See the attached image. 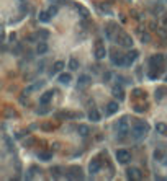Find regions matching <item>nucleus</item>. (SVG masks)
<instances>
[{"mask_svg": "<svg viewBox=\"0 0 167 181\" xmlns=\"http://www.w3.org/2000/svg\"><path fill=\"white\" fill-rule=\"evenodd\" d=\"M149 132V124H147L146 121H141V119H136L133 122L131 126V136L134 139H142V137H146V134Z\"/></svg>", "mask_w": 167, "mask_h": 181, "instance_id": "f257e3e1", "label": "nucleus"}, {"mask_svg": "<svg viewBox=\"0 0 167 181\" xmlns=\"http://www.w3.org/2000/svg\"><path fill=\"white\" fill-rule=\"evenodd\" d=\"M66 176L71 178V180H82V178H84V173H82L80 166H69L66 170Z\"/></svg>", "mask_w": 167, "mask_h": 181, "instance_id": "f03ea898", "label": "nucleus"}, {"mask_svg": "<svg viewBox=\"0 0 167 181\" xmlns=\"http://www.w3.org/2000/svg\"><path fill=\"white\" fill-rule=\"evenodd\" d=\"M115 157H117V161H118V163H121V165H125V163H128V161L131 160L130 152L125 150V149H120V150H117Z\"/></svg>", "mask_w": 167, "mask_h": 181, "instance_id": "7ed1b4c3", "label": "nucleus"}, {"mask_svg": "<svg viewBox=\"0 0 167 181\" xmlns=\"http://www.w3.org/2000/svg\"><path fill=\"white\" fill-rule=\"evenodd\" d=\"M117 129H118V134H120L121 137L126 136L128 132H130V127H128V118H121V119L118 121Z\"/></svg>", "mask_w": 167, "mask_h": 181, "instance_id": "20e7f679", "label": "nucleus"}, {"mask_svg": "<svg viewBox=\"0 0 167 181\" xmlns=\"http://www.w3.org/2000/svg\"><path fill=\"white\" fill-rule=\"evenodd\" d=\"M118 43H120V46H123V47H131L133 46L131 36H128L126 33H120V34H118Z\"/></svg>", "mask_w": 167, "mask_h": 181, "instance_id": "39448f33", "label": "nucleus"}, {"mask_svg": "<svg viewBox=\"0 0 167 181\" xmlns=\"http://www.w3.org/2000/svg\"><path fill=\"white\" fill-rule=\"evenodd\" d=\"M162 62H164V55L162 54H154L149 57V66L151 69H157L159 66H162Z\"/></svg>", "mask_w": 167, "mask_h": 181, "instance_id": "423d86ee", "label": "nucleus"}, {"mask_svg": "<svg viewBox=\"0 0 167 181\" xmlns=\"http://www.w3.org/2000/svg\"><path fill=\"white\" fill-rule=\"evenodd\" d=\"M118 109H120L118 101H110V103H106V106H105V114L111 116V114H115V113H118Z\"/></svg>", "mask_w": 167, "mask_h": 181, "instance_id": "0eeeda50", "label": "nucleus"}, {"mask_svg": "<svg viewBox=\"0 0 167 181\" xmlns=\"http://www.w3.org/2000/svg\"><path fill=\"white\" fill-rule=\"evenodd\" d=\"M102 168V161L100 158H92V161L89 163V171H90L92 175H95V173H98Z\"/></svg>", "mask_w": 167, "mask_h": 181, "instance_id": "6e6552de", "label": "nucleus"}, {"mask_svg": "<svg viewBox=\"0 0 167 181\" xmlns=\"http://www.w3.org/2000/svg\"><path fill=\"white\" fill-rule=\"evenodd\" d=\"M154 158H156V161H159V163H162V165H167V153L164 150H154Z\"/></svg>", "mask_w": 167, "mask_h": 181, "instance_id": "1a4fd4ad", "label": "nucleus"}, {"mask_svg": "<svg viewBox=\"0 0 167 181\" xmlns=\"http://www.w3.org/2000/svg\"><path fill=\"white\" fill-rule=\"evenodd\" d=\"M138 55H139V52H138V51H131V52L125 54V66H131L133 62L138 59Z\"/></svg>", "mask_w": 167, "mask_h": 181, "instance_id": "9d476101", "label": "nucleus"}, {"mask_svg": "<svg viewBox=\"0 0 167 181\" xmlns=\"http://www.w3.org/2000/svg\"><path fill=\"white\" fill-rule=\"evenodd\" d=\"M126 173H128V178H130V180H141L142 178L141 170H139V168H130Z\"/></svg>", "mask_w": 167, "mask_h": 181, "instance_id": "9b49d317", "label": "nucleus"}, {"mask_svg": "<svg viewBox=\"0 0 167 181\" xmlns=\"http://www.w3.org/2000/svg\"><path fill=\"white\" fill-rule=\"evenodd\" d=\"M111 62L115 64V66H125V55L123 54H118L117 51L113 52V55H111Z\"/></svg>", "mask_w": 167, "mask_h": 181, "instance_id": "f8f14e48", "label": "nucleus"}, {"mask_svg": "<svg viewBox=\"0 0 167 181\" xmlns=\"http://www.w3.org/2000/svg\"><path fill=\"white\" fill-rule=\"evenodd\" d=\"M90 82H92V78L89 75H80L79 80H77V86H79V88H85V86L90 85Z\"/></svg>", "mask_w": 167, "mask_h": 181, "instance_id": "ddd939ff", "label": "nucleus"}, {"mask_svg": "<svg viewBox=\"0 0 167 181\" xmlns=\"http://www.w3.org/2000/svg\"><path fill=\"white\" fill-rule=\"evenodd\" d=\"M111 91H113V96H115V98H118L120 101L125 100V91H123V86L121 85H115Z\"/></svg>", "mask_w": 167, "mask_h": 181, "instance_id": "4468645a", "label": "nucleus"}, {"mask_svg": "<svg viewBox=\"0 0 167 181\" xmlns=\"http://www.w3.org/2000/svg\"><path fill=\"white\" fill-rule=\"evenodd\" d=\"M166 96H167V86H159V88L156 90V100L162 101Z\"/></svg>", "mask_w": 167, "mask_h": 181, "instance_id": "2eb2a0df", "label": "nucleus"}, {"mask_svg": "<svg viewBox=\"0 0 167 181\" xmlns=\"http://www.w3.org/2000/svg\"><path fill=\"white\" fill-rule=\"evenodd\" d=\"M51 100H52V91H44L40 96V105H48Z\"/></svg>", "mask_w": 167, "mask_h": 181, "instance_id": "dca6fc26", "label": "nucleus"}, {"mask_svg": "<svg viewBox=\"0 0 167 181\" xmlns=\"http://www.w3.org/2000/svg\"><path fill=\"white\" fill-rule=\"evenodd\" d=\"M57 80H59V83H62V85H69L72 80V75L71 74H61V75L57 77Z\"/></svg>", "mask_w": 167, "mask_h": 181, "instance_id": "f3484780", "label": "nucleus"}, {"mask_svg": "<svg viewBox=\"0 0 167 181\" xmlns=\"http://www.w3.org/2000/svg\"><path fill=\"white\" fill-rule=\"evenodd\" d=\"M93 54H95V57H97L98 60H100V59H103V57L106 55V49H105V46H97V49H95V52H93Z\"/></svg>", "mask_w": 167, "mask_h": 181, "instance_id": "a211bd4d", "label": "nucleus"}, {"mask_svg": "<svg viewBox=\"0 0 167 181\" xmlns=\"http://www.w3.org/2000/svg\"><path fill=\"white\" fill-rule=\"evenodd\" d=\"M64 66H66V64H64L62 60H57V62H56L54 66H52V70H51V77H52V75H56L57 72H61L62 69H64Z\"/></svg>", "mask_w": 167, "mask_h": 181, "instance_id": "6ab92c4d", "label": "nucleus"}, {"mask_svg": "<svg viewBox=\"0 0 167 181\" xmlns=\"http://www.w3.org/2000/svg\"><path fill=\"white\" fill-rule=\"evenodd\" d=\"M89 119L93 121V122L100 121V113H98V109H97V108H92V109L89 111Z\"/></svg>", "mask_w": 167, "mask_h": 181, "instance_id": "aec40b11", "label": "nucleus"}, {"mask_svg": "<svg viewBox=\"0 0 167 181\" xmlns=\"http://www.w3.org/2000/svg\"><path fill=\"white\" fill-rule=\"evenodd\" d=\"M36 52H38L40 55H43V54L48 52V44H46L44 41H40V43H38V46H36Z\"/></svg>", "mask_w": 167, "mask_h": 181, "instance_id": "412c9836", "label": "nucleus"}, {"mask_svg": "<svg viewBox=\"0 0 167 181\" xmlns=\"http://www.w3.org/2000/svg\"><path fill=\"white\" fill-rule=\"evenodd\" d=\"M77 132H79L80 137H87L90 134V129H89V126H85V124H80V126L77 127Z\"/></svg>", "mask_w": 167, "mask_h": 181, "instance_id": "4be33fe9", "label": "nucleus"}, {"mask_svg": "<svg viewBox=\"0 0 167 181\" xmlns=\"http://www.w3.org/2000/svg\"><path fill=\"white\" fill-rule=\"evenodd\" d=\"M38 158H40L41 161H49L51 158H52V153H51V152H40V153H38Z\"/></svg>", "mask_w": 167, "mask_h": 181, "instance_id": "5701e85b", "label": "nucleus"}, {"mask_svg": "<svg viewBox=\"0 0 167 181\" xmlns=\"http://www.w3.org/2000/svg\"><path fill=\"white\" fill-rule=\"evenodd\" d=\"M156 131H157V134L166 136V134H167V126L164 124V122H157V124H156Z\"/></svg>", "mask_w": 167, "mask_h": 181, "instance_id": "b1692460", "label": "nucleus"}, {"mask_svg": "<svg viewBox=\"0 0 167 181\" xmlns=\"http://www.w3.org/2000/svg\"><path fill=\"white\" fill-rule=\"evenodd\" d=\"M79 67H80V64H79V60L72 57V59L69 60V69H71V70H79Z\"/></svg>", "mask_w": 167, "mask_h": 181, "instance_id": "393cba45", "label": "nucleus"}, {"mask_svg": "<svg viewBox=\"0 0 167 181\" xmlns=\"http://www.w3.org/2000/svg\"><path fill=\"white\" fill-rule=\"evenodd\" d=\"M38 18H40V21H43V23H48V21L51 20V15H49V11H41Z\"/></svg>", "mask_w": 167, "mask_h": 181, "instance_id": "a878e982", "label": "nucleus"}, {"mask_svg": "<svg viewBox=\"0 0 167 181\" xmlns=\"http://www.w3.org/2000/svg\"><path fill=\"white\" fill-rule=\"evenodd\" d=\"M76 10L77 11H80V15H82V18H87V16H89V10H85V8H84V7L82 5H79V3H76Z\"/></svg>", "mask_w": 167, "mask_h": 181, "instance_id": "bb28decb", "label": "nucleus"}, {"mask_svg": "<svg viewBox=\"0 0 167 181\" xmlns=\"http://www.w3.org/2000/svg\"><path fill=\"white\" fill-rule=\"evenodd\" d=\"M133 96H134V98H146V93L142 90H139V88H134V90H133Z\"/></svg>", "mask_w": 167, "mask_h": 181, "instance_id": "cd10ccee", "label": "nucleus"}, {"mask_svg": "<svg viewBox=\"0 0 167 181\" xmlns=\"http://www.w3.org/2000/svg\"><path fill=\"white\" fill-rule=\"evenodd\" d=\"M36 34H38V38H43V39H46V38L49 36V31H46V30H40L38 33H36Z\"/></svg>", "mask_w": 167, "mask_h": 181, "instance_id": "c85d7f7f", "label": "nucleus"}, {"mask_svg": "<svg viewBox=\"0 0 167 181\" xmlns=\"http://www.w3.org/2000/svg\"><path fill=\"white\" fill-rule=\"evenodd\" d=\"M36 113H38V114H46V113H49V109H48V106L46 105H41V108L40 109H36Z\"/></svg>", "mask_w": 167, "mask_h": 181, "instance_id": "c756f323", "label": "nucleus"}, {"mask_svg": "<svg viewBox=\"0 0 167 181\" xmlns=\"http://www.w3.org/2000/svg\"><path fill=\"white\" fill-rule=\"evenodd\" d=\"M146 109H147L146 105H144V106H142V105H136V106H134V111H136V113H144Z\"/></svg>", "mask_w": 167, "mask_h": 181, "instance_id": "7c9ffc66", "label": "nucleus"}, {"mask_svg": "<svg viewBox=\"0 0 167 181\" xmlns=\"http://www.w3.org/2000/svg\"><path fill=\"white\" fill-rule=\"evenodd\" d=\"M61 171H62V168H59V166H54V168H51V173H54L56 178H57V176H61Z\"/></svg>", "mask_w": 167, "mask_h": 181, "instance_id": "2f4dec72", "label": "nucleus"}, {"mask_svg": "<svg viewBox=\"0 0 167 181\" xmlns=\"http://www.w3.org/2000/svg\"><path fill=\"white\" fill-rule=\"evenodd\" d=\"M48 11H49V15H51V16H54L56 13H57V7H56V5H54V7H49V10H48Z\"/></svg>", "mask_w": 167, "mask_h": 181, "instance_id": "473e14b6", "label": "nucleus"}, {"mask_svg": "<svg viewBox=\"0 0 167 181\" xmlns=\"http://www.w3.org/2000/svg\"><path fill=\"white\" fill-rule=\"evenodd\" d=\"M52 127L54 126H51V124H43V129H44V131H51Z\"/></svg>", "mask_w": 167, "mask_h": 181, "instance_id": "72a5a7b5", "label": "nucleus"}, {"mask_svg": "<svg viewBox=\"0 0 167 181\" xmlns=\"http://www.w3.org/2000/svg\"><path fill=\"white\" fill-rule=\"evenodd\" d=\"M5 114H7V116H16V113H15V111H10V109H7V111H5Z\"/></svg>", "mask_w": 167, "mask_h": 181, "instance_id": "f704fd0d", "label": "nucleus"}, {"mask_svg": "<svg viewBox=\"0 0 167 181\" xmlns=\"http://www.w3.org/2000/svg\"><path fill=\"white\" fill-rule=\"evenodd\" d=\"M164 25H166V26H167V18H166V20H164Z\"/></svg>", "mask_w": 167, "mask_h": 181, "instance_id": "c9c22d12", "label": "nucleus"}, {"mask_svg": "<svg viewBox=\"0 0 167 181\" xmlns=\"http://www.w3.org/2000/svg\"><path fill=\"white\" fill-rule=\"evenodd\" d=\"M166 2H167V0H166Z\"/></svg>", "mask_w": 167, "mask_h": 181, "instance_id": "e433bc0d", "label": "nucleus"}]
</instances>
